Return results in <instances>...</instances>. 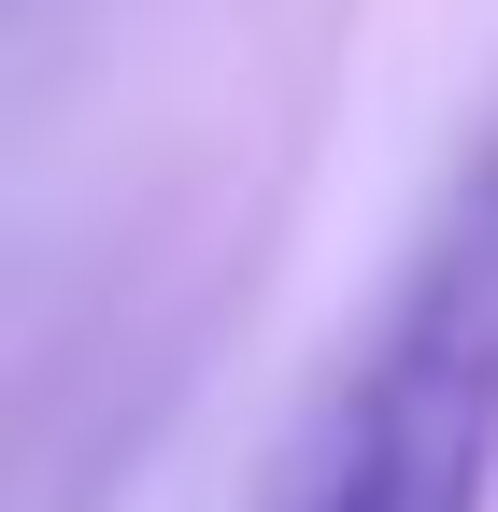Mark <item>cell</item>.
Returning a JSON list of instances; mask_svg holds the SVG:
<instances>
[{"instance_id": "1", "label": "cell", "mask_w": 498, "mask_h": 512, "mask_svg": "<svg viewBox=\"0 0 498 512\" xmlns=\"http://www.w3.org/2000/svg\"><path fill=\"white\" fill-rule=\"evenodd\" d=\"M242 512H498V114Z\"/></svg>"}]
</instances>
